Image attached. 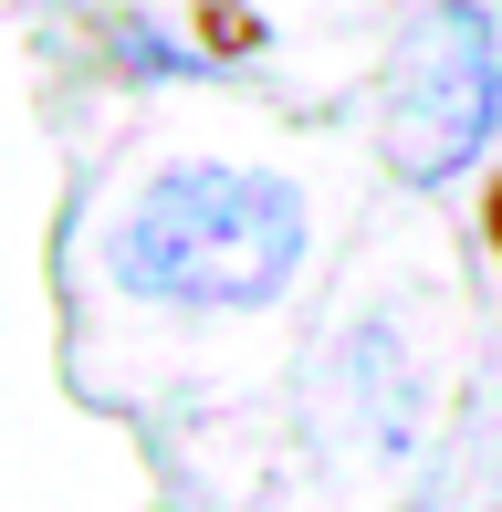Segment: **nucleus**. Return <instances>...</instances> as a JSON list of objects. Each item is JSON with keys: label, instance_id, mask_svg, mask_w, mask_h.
Here are the masks:
<instances>
[{"label": "nucleus", "instance_id": "f257e3e1", "mask_svg": "<svg viewBox=\"0 0 502 512\" xmlns=\"http://www.w3.org/2000/svg\"><path fill=\"white\" fill-rule=\"evenodd\" d=\"M304 241H314V220L293 178L189 157V168H157L116 209L105 272L136 304H168V314H262L304 272Z\"/></svg>", "mask_w": 502, "mask_h": 512}, {"label": "nucleus", "instance_id": "f03ea898", "mask_svg": "<svg viewBox=\"0 0 502 512\" xmlns=\"http://www.w3.org/2000/svg\"><path fill=\"white\" fill-rule=\"evenodd\" d=\"M502 126V21L482 0H429L387 63L377 147L408 189H450Z\"/></svg>", "mask_w": 502, "mask_h": 512}, {"label": "nucleus", "instance_id": "7ed1b4c3", "mask_svg": "<svg viewBox=\"0 0 502 512\" xmlns=\"http://www.w3.org/2000/svg\"><path fill=\"white\" fill-rule=\"evenodd\" d=\"M482 241H492V262H502V178H492V199H482Z\"/></svg>", "mask_w": 502, "mask_h": 512}]
</instances>
